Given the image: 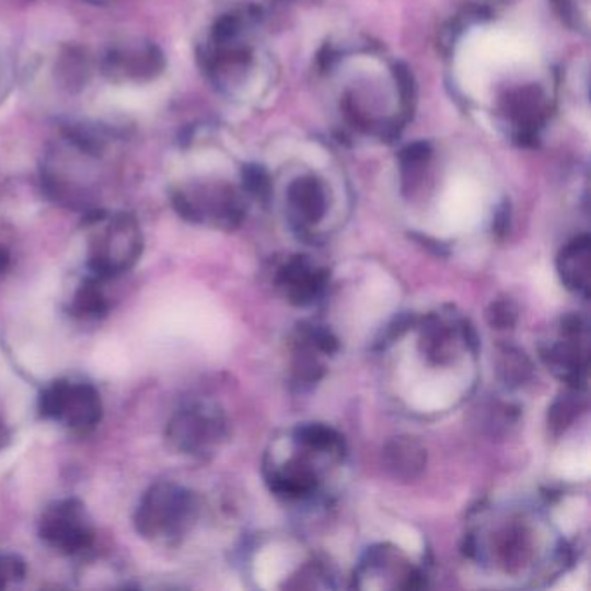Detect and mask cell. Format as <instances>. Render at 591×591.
Instances as JSON below:
<instances>
[{"label":"cell","instance_id":"obj_1","mask_svg":"<svg viewBox=\"0 0 591 591\" xmlns=\"http://www.w3.org/2000/svg\"><path fill=\"white\" fill-rule=\"evenodd\" d=\"M106 147V130L68 127L61 139L49 148L40 165V181L50 200L85 213L100 209L96 196Z\"/></svg>","mask_w":591,"mask_h":591},{"label":"cell","instance_id":"obj_2","mask_svg":"<svg viewBox=\"0 0 591 591\" xmlns=\"http://www.w3.org/2000/svg\"><path fill=\"white\" fill-rule=\"evenodd\" d=\"M85 230L89 275L108 281L126 275L139 263L144 237L132 213L91 210L85 213Z\"/></svg>","mask_w":591,"mask_h":591},{"label":"cell","instance_id":"obj_3","mask_svg":"<svg viewBox=\"0 0 591 591\" xmlns=\"http://www.w3.org/2000/svg\"><path fill=\"white\" fill-rule=\"evenodd\" d=\"M196 500L192 491L175 483H157L142 495L134 525L139 536L153 545H174L192 529Z\"/></svg>","mask_w":591,"mask_h":591},{"label":"cell","instance_id":"obj_4","mask_svg":"<svg viewBox=\"0 0 591 591\" xmlns=\"http://www.w3.org/2000/svg\"><path fill=\"white\" fill-rule=\"evenodd\" d=\"M172 207L193 224L233 230L243 217V201L231 186L210 181H189L174 188Z\"/></svg>","mask_w":591,"mask_h":591},{"label":"cell","instance_id":"obj_5","mask_svg":"<svg viewBox=\"0 0 591 591\" xmlns=\"http://www.w3.org/2000/svg\"><path fill=\"white\" fill-rule=\"evenodd\" d=\"M38 412L77 436H88L103 418L100 392L88 382L56 380L38 397Z\"/></svg>","mask_w":591,"mask_h":591},{"label":"cell","instance_id":"obj_6","mask_svg":"<svg viewBox=\"0 0 591 591\" xmlns=\"http://www.w3.org/2000/svg\"><path fill=\"white\" fill-rule=\"evenodd\" d=\"M165 55L159 44L142 37H127L109 44L100 58L101 76L115 85H147L165 70Z\"/></svg>","mask_w":591,"mask_h":591},{"label":"cell","instance_id":"obj_7","mask_svg":"<svg viewBox=\"0 0 591 591\" xmlns=\"http://www.w3.org/2000/svg\"><path fill=\"white\" fill-rule=\"evenodd\" d=\"M221 412L205 403L186 404L172 415L165 429L169 448L175 453L201 459L216 450L224 438Z\"/></svg>","mask_w":591,"mask_h":591},{"label":"cell","instance_id":"obj_8","mask_svg":"<svg viewBox=\"0 0 591 591\" xmlns=\"http://www.w3.org/2000/svg\"><path fill=\"white\" fill-rule=\"evenodd\" d=\"M38 536L58 554L73 557L92 548L96 531L84 503L77 498H65L44 510L38 521Z\"/></svg>","mask_w":591,"mask_h":591},{"label":"cell","instance_id":"obj_9","mask_svg":"<svg viewBox=\"0 0 591 591\" xmlns=\"http://www.w3.org/2000/svg\"><path fill=\"white\" fill-rule=\"evenodd\" d=\"M543 112L542 92L536 88L521 89L508 100L507 117L512 121L519 141H534L537 138V130L542 129L545 118Z\"/></svg>","mask_w":591,"mask_h":591},{"label":"cell","instance_id":"obj_10","mask_svg":"<svg viewBox=\"0 0 591 591\" xmlns=\"http://www.w3.org/2000/svg\"><path fill=\"white\" fill-rule=\"evenodd\" d=\"M288 204L302 224H316L326 212L325 186L314 175L293 181L288 188Z\"/></svg>","mask_w":591,"mask_h":591},{"label":"cell","instance_id":"obj_11","mask_svg":"<svg viewBox=\"0 0 591 591\" xmlns=\"http://www.w3.org/2000/svg\"><path fill=\"white\" fill-rule=\"evenodd\" d=\"M425 450L415 439L397 438L389 442L383 451L385 468L397 479L417 477L425 466Z\"/></svg>","mask_w":591,"mask_h":591},{"label":"cell","instance_id":"obj_12","mask_svg":"<svg viewBox=\"0 0 591 591\" xmlns=\"http://www.w3.org/2000/svg\"><path fill=\"white\" fill-rule=\"evenodd\" d=\"M103 279L89 275L71 296L70 313L79 320H100L109 311L108 297L103 290Z\"/></svg>","mask_w":591,"mask_h":591},{"label":"cell","instance_id":"obj_13","mask_svg":"<svg viewBox=\"0 0 591 591\" xmlns=\"http://www.w3.org/2000/svg\"><path fill=\"white\" fill-rule=\"evenodd\" d=\"M56 80L70 92L80 91L91 79V61L79 47H65L56 61Z\"/></svg>","mask_w":591,"mask_h":591},{"label":"cell","instance_id":"obj_14","mask_svg":"<svg viewBox=\"0 0 591 591\" xmlns=\"http://www.w3.org/2000/svg\"><path fill=\"white\" fill-rule=\"evenodd\" d=\"M588 251L590 242L587 236L578 237L560 255L558 267L564 281L575 290H587L588 287Z\"/></svg>","mask_w":591,"mask_h":591},{"label":"cell","instance_id":"obj_15","mask_svg":"<svg viewBox=\"0 0 591 591\" xmlns=\"http://www.w3.org/2000/svg\"><path fill=\"white\" fill-rule=\"evenodd\" d=\"M430 157H432V148L425 141L413 142L401 151V175H403V186L406 192L417 186L424 175V169L430 162Z\"/></svg>","mask_w":591,"mask_h":591},{"label":"cell","instance_id":"obj_16","mask_svg":"<svg viewBox=\"0 0 591 591\" xmlns=\"http://www.w3.org/2000/svg\"><path fill=\"white\" fill-rule=\"evenodd\" d=\"M500 375L510 385H521L531 376V364L519 350H505L501 355Z\"/></svg>","mask_w":591,"mask_h":591},{"label":"cell","instance_id":"obj_17","mask_svg":"<svg viewBox=\"0 0 591 591\" xmlns=\"http://www.w3.org/2000/svg\"><path fill=\"white\" fill-rule=\"evenodd\" d=\"M26 576V564L20 555L0 554V590L22 583Z\"/></svg>","mask_w":591,"mask_h":591},{"label":"cell","instance_id":"obj_18","mask_svg":"<svg viewBox=\"0 0 591 591\" xmlns=\"http://www.w3.org/2000/svg\"><path fill=\"white\" fill-rule=\"evenodd\" d=\"M242 177L246 193H251L258 200H266L269 192H271V184H269V175H267L266 169L260 167V165H245Z\"/></svg>","mask_w":591,"mask_h":591},{"label":"cell","instance_id":"obj_19","mask_svg":"<svg viewBox=\"0 0 591 591\" xmlns=\"http://www.w3.org/2000/svg\"><path fill=\"white\" fill-rule=\"evenodd\" d=\"M578 401L572 399L570 396L557 401L552 412H549V427H552V430L560 432V430L567 429L570 421L575 420L576 415H578Z\"/></svg>","mask_w":591,"mask_h":591},{"label":"cell","instance_id":"obj_20","mask_svg":"<svg viewBox=\"0 0 591 591\" xmlns=\"http://www.w3.org/2000/svg\"><path fill=\"white\" fill-rule=\"evenodd\" d=\"M515 308H513L512 302H508V300L493 305L491 313H489L493 325L500 326V328H508V326H512L513 321H515Z\"/></svg>","mask_w":591,"mask_h":591},{"label":"cell","instance_id":"obj_21","mask_svg":"<svg viewBox=\"0 0 591 591\" xmlns=\"http://www.w3.org/2000/svg\"><path fill=\"white\" fill-rule=\"evenodd\" d=\"M302 441L308 442L311 445H317V448H326V445L334 444V433L332 430L325 429V427H308L302 430Z\"/></svg>","mask_w":591,"mask_h":591},{"label":"cell","instance_id":"obj_22","mask_svg":"<svg viewBox=\"0 0 591 591\" xmlns=\"http://www.w3.org/2000/svg\"><path fill=\"white\" fill-rule=\"evenodd\" d=\"M555 11H557L558 16L563 18L564 23H567L569 26L578 25V16H576L575 2L572 0H552Z\"/></svg>","mask_w":591,"mask_h":591},{"label":"cell","instance_id":"obj_23","mask_svg":"<svg viewBox=\"0 0 591 591\" xmlns=\"http://www.w3.org/2000/svg\"><path fill=\"white\" fill-rule=\"evenodd\" d=\"M9 442H11V430H9V425L0 415V453L8 448Z\"/></svg>","mask_w":591,"mask_h":591},{"label":"cell","instance_id":"obj_24","mask_svg":"<svg viewBox=\"0 0 591 591\" xmlns=\"http://www.w3.org/2000/svg\"><path fill=\"white\" fill-rule=\"evenodd\" d=\"M9 266H11V254H9L8 248L0 243V275L8 271Z\"/></svg>","mask_w":591,"mask_h":591},{"label":"cell","instance_id":"obj_25","mask_svg":"<svg viewBox=\"0 0 591 591\" xmlns=\"http://www.w3.org/2000/svg\"><path fill=\"white\" fill-rule=\"evenodd\" d=\"M85 4L94 5V8H108L115 0H84Z\"/></svg>","mask_w":591,"mask_h":591}]
</instances>
